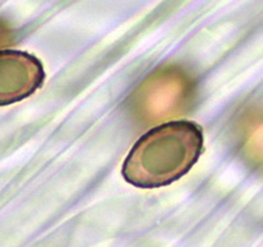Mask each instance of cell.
I'll return each mask as SVG.
<instances>
[{"instance_id": "cell-3", "label": "cell", "mask_w": 263, "mask_h": 247, "mask_svg": "<svg viewBox=\"0 0 263 247\" xmlns=\"http://www.w3.org/2000/svg\"><path fill=\"white\" fill-rule=\"evenodd\" d=\"M44 81V66L33 54L0 50V107L29 98Z\"/></svg>"}, {"instance_id": "cell-1", "label": "cell", "mask_w": 263, "mask_h": 247, "mask_svg": "<svg viewBox=\"0 0 263 247\" xmlns=\"http://www.w3.org/2000/svg\"><path fill=\"white\" fill-rule=\"evenodd\" d=\"M203 129L194 121H171L144 134L129 151L123 176L138 188H159L177 182L203 153Z\"/></svg>"}, {"instance_id": "cell-2", "label": "cell", "mask_w": 263, "mask_h": 247, "mask_svg": "<svg viewBox=\"0 0 263 247\" xmlns=\"http://www.w3.org/2000/svg\"><path fill=\"white\" fill-rule=\"evenodd\" d=\"M194 87L180 70L168 67L153 72L132 96V108L144 122L177 117L187 109Z\"/></svg>"}, {"instance_id": "cell-4", "label": "cell", "mask_w": 263, "mask_h": 247, "mask_svg": "<svg viewBox=\"0 0 263 247\" xmlns=\"http://www.w3.org/2000/svg\"><path fill=\"white\" fill-rule=\"evenodd\" d=\"M11 41H12V33H11V29H9L4 23L0 21V48H4V46L9 45Z\"/></svg>"}]
</instances>
